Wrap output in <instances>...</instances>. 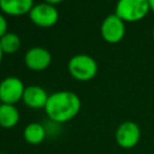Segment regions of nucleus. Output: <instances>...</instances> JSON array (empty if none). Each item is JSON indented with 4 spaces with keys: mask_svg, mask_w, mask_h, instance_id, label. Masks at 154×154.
I'll return each instance as SVG.
<instances>
[{
    "mask_svg": "<svg viewBox=\"0 0 154 154\" xmlns=\"http://www.w3.org/2000/svg\"><path fill=\"white\" fill-rule=\"evenodd\" d=\"M0 46L4 53L7 54L16 53L20 47V38L14 32H6L0 38Z\"/></svg>",
    "mask_w": 154,
    "mask_h": 154,
    "instance_id": "obj_13",
    "label": "nucleus"
},
{
    "mask_svg": "<svg viewBox=\"0 0 154 154\" xmlns=\"http://www.w3.org/2000/svg\"><path fill=\"white\" fill-rule=\"evenodd\" d=\"M52 61V55L48 49L43 47H32L26 51L24 55L25 66L32 71H43L46 70Z\"/></svg>",
    "mask_w": 154,
    "mask_h": 154,
    "instance_id": "obj_8",
    "label": "nucleus"
},
{
    "mask_svg": "<svg viewBox=\"0 0 154 154\" xmlns=\"http://www.w3.org/2000/svg\"><path fill=\"white\" fill-rule=\"evenodd\" d=\"M0 154H7V153H0Z\"/></svg>",
    "mask_w": 154,
    "mask_h": 154,
    "instance_id": "obj_19",
    "label": "nucleus"
},
{
    "mask_svg": "<svg viewBox=\"0 0 154 154\" xmlns=\"http://www.w3.org/2000/svg\"><path fill=\"white\" fill-rule=\"evenodd\" d=\"M153 38H154V30H153Z\"/></svg>",
    "mask_w": 154,
    "mask_h": 154,
    "instance_id": "obj_18",
    "label": "nucleus"
},
{
    "mask_svg": "<svg viewBox=\"0 0 154 154\" xmlns=\"http://www.w3.org/2000/svg\"><path fill=\"white\" fill-rule=\"evenodd\" d=\"M79 96L70 90H60L48 96L45 106L46 116L55 124H64L72 120L81 111Z\"/></svg>",
    "mask_w": 154,
    "mask_h": 154,
    "instance_id": "obj_1",
    "label": "nucleus"
},
{
    "mask_svg": "<svg viewBox=\"0 0 154 154\" xmlns=\"http://www.w3.org/2000/svg\"><path fill=\"white\" fill-rule=\"evenodd\" d=\"M2 54H4V52H2L1 46H0V63H1V60H2Z\"/></svg>",
    "mask_w": 154,
    "mask_h": 154,
    "instance_id": "obj_17",
    "label": "nucleus"
},
{
    "mask_svg": "<svg viewBox=\"0 0 154 154\" xmlns=\"http://www.w3.org/2000/svg\"><path fill=\"white\" fill-rule=\"evenodd\" d=\"M34 7V0H0V10L8 16H23Z\"/></svg>",
    "mask_w": 154,
    "mask_h": 154,
    "instance_id": "obj_10",
    "label": "nucleus"
},
{
    "mask_svg": "<svg viewBox=\"0 0 154 154\" xmlns=\"http://www.w3.org/2000/svg\"><path fill=\"white\" fill-rule=\"evenodd\" d=\"M29 18L37 26L49 28L58 22L59 13L55 6L49 5L47 2H41L37 5H34L31 11L29 12Z\"/></svg>",
    "mask_w": 154,
    "mask_h": 154,
    "instance_id": "obj_6",
    "label": "nucleus"
},
{
    "mask_svg": "<svg viewBox=\"0 0 154 154\" xmlns=\"http://www.w3.org/2000/svg\"><path fill=\"white\" fill-rule=\"evenodd\" d=\"M7 32V22L5 19V17L0 13V38Z\"/></svg>",
    "mask_w": 154,
    "mask_h": 154,
    "instance_id": "obj_14",
    "label": "nucleus"
},
{
    "mask_svg": "<svg viewBox=\"0 0 154 154\" xmlns=\"http://www.w3.org/2000/svg\"><path fill=\"white\" fill-rule=\"evenodd\" d=\"M48 96L49 95L47 94V91L42 87L29 85V87H25L22 101L29 108L40 109V108H45L47 100H48Z\"/></svg>",
    "mask_w": 154,
    "mask_h": 154,
    "instance_id": "obj_9",
    "label": "nucleus"
},
{
    "mask_svg": "<svg viewBox=\"0 0 154 154\" xmlns=\"http://www.w3.org/2000/svg\"><path fill=\"white\" fill-rule=\"evenodd\" d=\"M149 11L148 0H118L116 14L124 22H138Z\"/></svg>",
    "mask_w": 154,
    "mask_h": 154,
    "instance_id": "obj_3",
    "label": "nucleus"
},
{
    "mask_svg": "<svg viewBox=\"0 0 154 154\" xmlns=\"http://www.w3.org/2000/svg\"><path fill=\"white\" fill-rule=\"evenodd\" d=\"M0 105H1V101H0Z\"/></svg>",
    "mask_w": 154,
    "mask_h": 154,
    "instance_id": "obj_20",
    "label": "nucleus"
},
{
    "mask_svg": "<svg viewBox=\"0 0 154 154\" xmlns=\"http://www.w3.org/2000/svg\"><path fill=\"white\" fill-rule=\"evenodd\" d=\"M47 137V129L43 124L32 122L29 123L23 130V138L26 143L37 146L42 143Z\"/></svg>",
    "mask_w": 154,
    "mask_h": 154,
    "instance_id": "obj_11",
    "label": "nucleus"
},
{
    "mask_svg": "<svg viewBox=\"0 0 154 154\" xmlns=\"http://www.w3.org/2000/svg\"><path fill=\"white\" fill-rule=\"evenodd\" d=\"M70 75L77 81H90L97 73V64L95 59L88 54H76L67 63Z\"/></svg>",
    "mask_w": 154,
    "mask_h": 154,
    "instance_id": "obj_2",
    "label": "nucleus"
},
{
    "mask_svg": "<svg viewBox=\"0 0 154 154\" xmlns=\"http://www.w3.org/2000/svg\"><path fill=\"white\" fill-rule=\"evenodd\" d=\"M148 4H149V10L154 12V0H148Z\"/></svg>",
    "mask_w": 154,
    "mask_h": 154,
    "instance_id": "obj_16",
    "label": "nucleus"
},
{
    "mask_svg": "<svg viewBox=\"0 0 154 154\" xmlns=\"http://www.w3.org/2000/svg\"><path fill=\"white\" fill-rule=\"evenodd\" d=\"M20 114L14 105L1 103L0 105V126L4 129H12L19 122Z\"/></svg>",
    "mask_w": 154,
    "mask_h": 154,
    "instance_id": "obj_12",
    "label": "nucleus"
},
{
    "mask_svg": "<svg viewBox=\"0 0 154 154\" xmlns=\"http://www.w3.org/2000/svg\"><path fill=\"white\" fill-rule=\"evenodd\" d=\"M102 38L108 43H118L125 35V24L116 13L107 16L100 28Z\"/></svg>",
    "mask_w": 154,
    "mask_h": 154,
    "instance_id": "obj_7",
    "label": "nucleus"
},
{
    "mask_svg": "<svg viewBox=\"0 0 154 154\" xmlns=\"http://www.w3.org/2000/svg\"><path fill=\"white\" fill-rule=\"evenodd\" d=\"M45 2H47V4H49V5H57V4H60V2H63L64 0H43Z\"/></svg>",
    "mask_w": 154,
    "mask_h": 154,
    "instance_id": "obj_15",
    "label": "nucleus"
},
{
    "mask_svg": "<svg viewBox=\"0 0 154 154\" xmlns=\"http://www.w3.org/2000/svg\"><path fill=\"white\" fill-rule=\"evenodd\" d=\"M25 87L16 76H8L0 82V101L1 103L16 105L23 99Z\"/></svg>",
    "mask_w": 154,
    "mask_h": 154,
    "instance_id": "obj_5",
    "label": "nucleus"
},
{
    "mask_svg": "<svg viewBox=\"0 0 154 154\" xmlns=\"http://www.w3.org/2000/svg\"><path fill=\"white\" fill-rule=\"evenodd\" d=\"M114 138L120 148L132 149L141 140V129L137 123L132 120H125L117 128Z\"/></svg>",
    "mask_w": 154,
    "mask_h": 154,
    "instance_id": "obj_4",
    "label": "nucleus"
}]
</instances>
